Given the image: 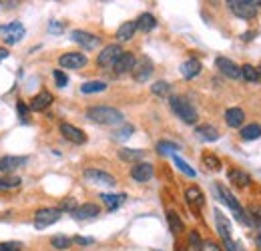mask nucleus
<instances>
[{
  "label": "nucleus",
  "mask_w": 261,
  "mask_h": 251,
  "mask_svg": "<svg viewBox=\"0 0 261 251\" xmlns=\"http://www.w3.org/2000/svg\"><path fill=\"white\" fill-rule=\"evenodd\" d=\"M87 119L96 123V125H123V113L119 109H113V107H90L87 111Z\"/></svg>",
  "instance_id": "1"
},
{
  "label": "nucleus",
  "mask_w": 261,
  "mask_h": 251,
  "mask_svg": "<svg viewBox=\"0 0 261 251\" xmlns=\"http://www.w3.org/2000/svg\"><path fill=\"white\" fill-rule=\"evenodd\" d=\"M169 105H171V111L187 125H195L199 115H197V109L193 107V103L185 96H171L169 98Z\"/></svg>",
  "instance_id": "2"
},
{
  "label": "nucleus",
  "mask_w": 261,
  "mask_h": 251,
  "mask_svg": "<svg viewBox=\"0 0 261 251\" xmlns=\"http://www.w3.org/2000/svg\"><path fill=\"white\" fill-rule=\"evenodd\" d=\"M215 191H217L219 199H221L223 203L233 211V215H235V219H237L239 223H243V225H249V223H251V219L245 215V211H243V207L239 205V201L235 199V195H233L223 183H217V185H215Z\"/></svg>",
  "instance_id": "3"
},
{
  "label": "nucleus",
  "mask_w": 261,
  "mask_h": 251,
  "mask_svg": "<svg viewBox=\"0 0 261 251\" xmlns=\"http://www.w3.org/2000/svg\"><path fill=\"white\" fill-rule=\"evenodd\" d=\"M261 2H255V0H229V2H227L231 12L235 16H239V18H245V20L257 16V6Z\"/></svg>",
  "instance_id": "4"
},
{
  "label": "nucleus",
  "mask_w": 261,
  "mask_h": 251,
  "mask_svg": "<svg viewBox=\"0 0 261 251\" xmlns=\"http://www.w3.org/2000/svg\"><path fill=\"white\" fill-rule=\"evenodd\" d=\"M61 219V209L57 207H42L34 213V227L36 229H46L52 223H57Z\"/></svg>",
  "instance_id": "5"
},
{
  "label": "nucleus",
  "mask_w": 261,
  "mask_h": 251,
  "mask_svg": "<svg viewBox=\"0 0 261 251\" xmlns=\"http://www.w3.org/2000/svg\"><path fill=\"white\" fill-rule=\"evenodd\" d=\"M215 225H217V231H219V235H221V239H223L225 249H227V251H235V241H233V237H231L229 219H227L219 209H215Z\"/></svg>",
  "instance_id": "6"
},
{
  "label": "nucleus",
  "mask_w": 261,
  "mask_h": 251,
  "mask_svg": "<svg viewBox=\"0 0 261 251\" xmlns=\"http://www.w3.org/2000/svg\"><path fill=\"white\" fill-rule=\"evenodd\" d=\"M123 53H125V50L121 48V44H109V46H104V48L100 50V55L96 57V65H98V67H104V69L113 67Z\"/></svg>",
  "instance_id": "7"
},
{
  "label": "nucleus",
  "mask_w": 261,
  "mask_h": 251,
  "mask_svg": "<svg viewBox=\"0 0 261 251\" xmlns=\"http://www.w3.org/2000/svg\"><path fill=\"white\" fill-rule=\"evenodd\" d=\"M153 71H155V67H153V61L149 59V57H141L137 63H135V67H133V79L137 81V83H145V81H149V77L153 75Z\"/></svg>",
  "instance_id": "8"
},
{
  "label": "nucleus",
  "mask_w": 261,
  "mask_h": 251,
  "mask_svg": "<svg viewBox=\"0 0 261 251\" xmlns=\"http://www.w3.org/2000/svg\"><path fill=\"white\" fill-rule=\"evenodd\" d=\"M83 175H85L87 181H90V183H94V185H109V187L117 185V179H115L111 173L100 171V169H85Z\"/></svg>",
  "instance_id": "9"
},
{
  "label": "nucleus",
  "mask_w": 261,
  "mask_h": 251,
  "mask_svg": "<svg viewBox=\"0 0 261 251\" xmlns=\"http://www.w3.org/2000/svg\"><path fill=\"white\" fill-rule=\"evenodd\" d=\"M71 38H73L77 44H81L83 48H87V50H92V48H96V46L100 44V38H98L96 34L87 32V30H73V32H71Z\"/></svg>",
  "instance_id": "10"
},
{
  "label": "nucleus",
  "mask_w": 261,
  "mask_h": 251,
  "mask_svg": "<svg viewBox=\"0 0 261 251\" xmlns=\"http://www.w3.org/2000/svg\"><path fill=\"white\" fill-rule=\"evenodd\" d=\"M0 32H4V42L6 44H16L24 36V26H22V22L14 20L8 26H0Z\"/></svg>",
  "instance_id": "11"
},
{
  "label": "nucleus",
  "mask_w": 261,
  "mask_h": 251,
  "mask_svg": "<svg viewBox=\"0 0 261 251\" xmlns=\"http://www.w3.org/2000/svg\"><path fill=\"white\" fill-rule=\"evenodd\" d=\"M59 65L63 69H83L87 65V57L83 53H65L61 55Z\"/></svg>",
  "instance_id": "12"
},
{
  "label": "nucleus",
  "mask_w": 261,
  "mask_h": 251,
  "mask_svg": "<svg viewBox=\"0 0 261 251\" xmlns=\"http://www.w3.org/2000/svg\"><path fill=\"white\" fill-rule=\"evenodd\" d=\"M61 135H63L67 141L75 143V145H83V143L87 141L85 131H81L79 127H75V125H71V123H63V125H61Z\"/></svg>",
  "instance_id": "13"
},
{
  "label": "nucleus",
  "mask_w": 261,
  "mask_h": 251,
  "mask_svg": "<svg viewBox=\"0 0 261 251\" xmlns=\"http://www.w3.org/2000/svg\"><path fill=\"white\" fill-rule=\"evenodd\" d=\"M28 163V157H16V155H4L0 157V173H12L18 167H24Z\"/></svg>",
  "instance_id": "14"
},
{
  "label": "nucleus",
  "mask_w": 261,
  "mask_h": 251,
  "mask_svg": "<svg viewBox=\"0 0 261 251\" xmlns=\"http://www.w3.org/2000/svg\"><path fill=\"white\" fill-rule=\"evenodd\" d=\"M215 67L225 75V77H229V79H239L241 77V71H239V67L231 61V59H225V57H217L215 59Z\"/></svg>",
  "instance_id": "15"
},
{
  "label": "nucleus",
  "mask_w": 261,
  "mask_h": 251,
  "mask_svg": "<svg viewBox=\"0 0 261 251\" xmlns=\"http://www.w3.org/2000/svg\"><path fill=\"white\" fill-rule=\"evenodd\" d=\"M185 199H187V203L193 209H201L205 205V195H203V191L197 185H191V187L185 189Z\"/></svg>",
  "instance_id": "16"
},
{
  "label": "nucleus",
  "mask_w": 261,
  "mask_h": 251,
  "mask_svg": "<svg viewBox=\"0 0 261 251\" xmlns=\"http://www.w3.org/2000/svg\"><path fill=\"white\" fill-rule=\"evenodd\" d=\"M52 100H55V98H52V94H50L48 90H40L36 96H32V100L28 103V109H30V111H36V113H38V111H44V109L50 107Z\"/></svg>",
  "instance_id": "17"
},
{
  "label": "nucleus",
  "mask_w": 261,
  "mask_h": 251,
  "mask_svg": "<svg viewBox=\"0 0 261 251\" xmlns=\"http://www.w3.org/2000/svg\"><path fill=\"white\" fill-rule=\"evenodd\" d=\"M153 173H155V169H153L151 163H137L131 169V177L139 183H147L149 179H153Z\"/></svg>",
  "instance_id": "18"
},
{
  "label": "nucleus",
  "mask_w": 261,
  "mask_h": 251,
  "mask_svg": "<svg viewBox=\"0 0 261 251\" xmlns=\"http://www.w3.org/2000/svg\"><path fill=\"white\" fill-rule=\"evenodd\" d=\"M135 63H137V59H135L133 53H123V55L117 59V63L113 65V69H115L117 75H125V73H129V71H133Z\"/></svg>",
  "instance_id": "19"
},
{
  "label": "nucleus",
  "mask_w": 261,
  "mask_h": 251,
  "mask_svg": "<svg viewBox=\"0 0 261 251\" xmlns=\"http://www.w3.org/2000/svg\"><path fill=\"white\" fill-rule=\"evenodd\" d=\"M195 135H197L199 141H207V143H213V141L219 139V131L213 125H197Z\"/></svg>",
  "instance_id": "20"
},
{
  "label": "nucleus",
  "mask_w": 261,
  "mask_h": 251,
  "mask_svg": "<svg viewBox=\"0 0 261 251\" xmlns=\"http://www.w3.org/2000/svg\"><path fill=\"white\" fill-rule=\"evenodd\" d=\"M201 71H203V65H201V61H197V59H187V61L181 65V75H183L187 81L195 79Z\"/></svg>",
  "instance_id": "21"
},
{
  "label": "nucleus",
  "mask_w": 261,
  "mask_h": 251,
  "mask_svg": "<svg viewBox=\"0 0 261 251\" xmlns=\"http://www.w3.org/2000/svg\"><path fill=\"white\" fill-rule=\"evenodd\" d=\"M243 121H245V113H243V109H239V107H231V109L225 111V123H227L231 129H239V127L243 125Z\"/></svg>",
  "instance_id": "22"
},
{
  "label": "nucleus",
  "mask_w": 261,
  "mask_h": 251,
  "mask_svg": "<svg viewBox=\"0 0 261 251\" xmlns=\"http://www.w3.org/2000/svg\"><path fill=\"white\" fill-rule=\"evenodd\" d=\"M100 213V209H98V205H94V203H85V205H79L75 211H73V217L75 219H92V217H96Z\"/></svg>",
  "instance_id": "23"
},
{
  "label": "nucleus",
  "mask_w": 261,
  "mask_h": 251,
  "mask_svg": "<svg viewBox=\"0 0 261 251\" xmlns=\"http://www.w3.org/2000/svg\"><path fill=\"white\" fill-rule=\"evenodd\" d=\"M145 157V151H139V149H121L119 151V159L121 161H127V163H141V159Z\"/></svg>",
  "instance_id": "24"
},
{
  "label": "nucleus",
  "mask_w": 261,
  "mask_h": 251,
  "mask_svg": "<svg viewBox=\"0 0 261 251\" xmlns=\"http://www.w3.org/2000/svg\"><path fill=\"white\" fill-rule=\"evenodd\" d=\"M135 30H137V22H133V20L123 22V24L119 26V30H117V40H119V42H127V40H131L133 34H135Z\"/></svg>",
  "instance_id": "25"
},
{
  "label": "nucleus",
  "mask_w": 261,
  "mask_h": 251,
  "mask_svg": "<svg viewBox=\"0 0 261 251\" xmlns=\"http://www.w3.org/2000/svg\"><path fill=\"white\" fill-rule=\"evenodd\" d=\"M227 177H229V181H231L235 187H247V185L251 183V177H249L247 173L239 171V169H231V171L227 173Z\"/></svg>",
  "instance_id": "26"
},
{
  "label": "nucleus",
  "mask_w": 261,
  "mask_h": 251,
  "mask_svg": "<svg viewBox=\"0 0 261 251\" xmlns=\"http://www.w3.org/2000/svg\"><path fill=\"white\" fill-rule=\"evenodd\" d=\"M100 199H102V203L107 205L111 211H115L119 205H123V201L127 199V195H111V193H102Z\"/></svg>",
  "instance_id": "27"
},
{
  "label": "nucleus",
  "mask_w": 261,
  "mask_h": 251,
  "mask_svg": "<svg viewBox=\"0 0 261 251\" xmlns=\"http://www.w3.org/2000/svg\"><path fill=\"white\" fill-rule=\"evenodd\" d=\"M155 26H157V20H155V16L151 12H143L139 16V20H137V28L143 30V32H151Z\"/></svg>",
  "instance_id": "28"
},
{
  "label": "nucleus",
  "mask_w": 261,
  "mask_h": 251,
  "mask_svg": "<svg viewBox=\"0 0 261 251\" xmlns=\"http://www.w3.org/2000/svg\"><path fill=\"white\" fill-rule=\"evenodd\" d=\"M259 137H261V125H257V123L245 125V127L241 129V139H243V141H255V139H259Z\"/></svg>",
  "instance_id": "29"
},
{
  "label": "nucleus",
  "mask_w": 261,
  "mask_h": 251,
  "mask_svg": "<svg viewBox=\"0 0 261 251\" xmlns=\"http://www.w3.org/2000/svg\"><path fill=\"white\" fill-rule=\"evenodd\" d=\"M102 90H107V83H102V81H88L81 86L83 94H92V92H102Z\"/></svg>",
  "instance_id": "30"
},
{
  "label": "nucleus",
  "mask_w": 261,
  "mask_h": 251,
  "mask_svg": "<svg viewBox=\"0 0 261 251\" xmlns=\"http://www.w3.org/2000/svg\"><path fill=\"white\" fill-rule=\"evenodd\" d=\"M167 221H169V227H171V231H173L175 235H179L181 231H185V223L181 221V217H179L175 211H169V213H167Z\"/></svg>",
  "instance_id": "31"
},
{
  "label": "nucleus",
  "mask_w": 261,
  "mask_h": 251,
  "mask_svg": "<svg viewBox=\"0 0 261 251\" xmlns=\"http://www.w3.org/2000/svg\"><path fill=\"white\" fill-rule=\"evenodd\" d=\"M201 161H203L205 169H209V171H219V169H221V161H219V157L213 155V153H205V155L201 157Z\"/></svg>",
  "instance_id": "32"
},
{
  "label": "nucleus",
  "mask_w": 261,
  "mask_h": 251,
  "mask_svg": "<svg viewBox=\"0 0 261 251\" xmlns=\"http://www.w3.org/2000/svg\"><path fill=\"white\" fill-rule=\"evenodd\" d=\"M22 183L20 177L16 175H6V177H0V191H8V189H16Z\"/></svg>",
  "instance_id": "33"
},
{
  "label": "nucleus",
  "mask_w": 261,
  "mask_h": 251,
  "mask_svg": "<svg viewBox=\"0 0 261 251\" xmlns=\"http://www.w3.org/2000/svg\"><path fill=\"white\" fill-rule=\"evenodd\" d=\"M181 147L177 143H171V141H159L157 143V151H159L161 155H175Z\"/></svg>",
  "instance_id": "34"
},
{
  "label": "nucleus",
  "mask_w": 261,
  "mask_h": 251,
  "mask_svg": "<svg viewBox=\"0 0 261 251\" xmlns=\"http://www.w3.org/2000/svg\"><path fill=\"white\" fill-rule=\"evenodd\" d=\"M151 92L157 94V96H169L171 94V84L167 81H157V83H153Z\"/></svg>",
  "instance_id": "35"
},
{
  "label": "nucleus",
  "mask_w": 261,
  "mask_h": 251,
  "mask_svg": "<svg viewBox=\"0 0 261 251\" xmlns=\"http://www.w3.org/2000/svg\"><path fill=\"white\" fill-rule=\"evenodd\" d=\"M50 245L57 247V249H69L73 245V239L67 237V235H55V237L50 239Z\"/></svg>",
  "instance_id": "36"
},
{
  "label": "nucleus",
  "mask_w": 261,
  "mask_h": 251,
  "mask_svg": "<svg viewBox=\"0 0 261 251\" xmlns=\"http://www.w3.org/2000/svg\"><path fill=\"white\" fill-rule=\"evenodd\" d=\"M239 71H241V77H243L245 81H249V83H255V81H259V77H257V71H255V67H253V65H243Z\"/></svg>",
  "instance_id": "37"
},
{
  "label": "nucleus",
  "mask_w": 261,
  "mask_h": 251,
  "mask_svg": "<svg viewBox=\"0 0 261 251\" xmlns=\"http://www.w3.org/2000/svg\"><path fill=\"white\" fill-rule=\"evenodd\" d=\"M173 161H175V165L179 167V171H183L187 177H195V175H197V173H195V169H191V167H189V163H185L181 157L173 155Z\"/></svg>",
  "instance_id": "38"
},
{
  "label": "nucleus",
  "mask_w": 261,
  "mask_h": 251,
  "mask_svg": "<svg viewBox=\"0 0 261 251\" xmlns=\"http://www.w3.org/2000/svg\"><path fill=\"white\" fill-rule=\"evenodd\" d=\"M133 131H135V129H133V125H125V123H123V125H121V129H117L113 135H115V139L125 141V139H129V137L133 135Z\"/></svg>",
  "instance_id": "39"
},
{
  "label": "nucleus",
  "mask_w": 261,
  "mask_h": 251,
  "mask_svg": "<svg viewBox=\"0 0 261 251\" xmlns=\"http://www.w3.org/2000/svg\"><path fill=\"white\" fill-rule=\"evenodd\" d=\"M52 77H55V83H57L59 88H65L69 84V77L63 71H52Z\"/></svg>",
  "instance_id": "40"
},
{
  "label": "nucleus",
  "mask_w": 261,
  "mask_h": 251,
  "mask_svg": "<svg viewBox=\"0 0 261 251\" xmlns=\"http://www.w3.org/2000/svg\"><path fill=\"white\" fill-rule=\"evenodd\" d=\"M16 111H18V119L22 121V123H26L28 121V105H24V100H18L16 103Z\"/></svg>",
  "instance_id": "41"
},
{
  "label": "nucleus",
  "mask_w": 261,
  "mask_h": 251,
  "mask_svg": "<svg viewBox=\"0 0 261 251\" xmlns=\"http://www.w3.org/2000/svg\"><path fill=\"white\" fill-rule=\"evenodd\" d=\"M22 245L18 241H4V243H0V251H20Z\"/></svg>",
  "instance_id": "42"
},
{
  "label": "nucleus",
  "mask_w": 261,
  "mask_h": 251,
  "mask_svg": "<svg viewBox=\"0 0 261 251\" xmlns=\"http://www.w3.org/2000/svg\"><path fill=\"white\" fill-rule=\"evenodd\" d=\"M189 245H191L195 251H199V247L203 245V241H201V237H199L197 231H191V233H189Z\"/></svg>",
  "instance_id": "43"
},
{
  "label": "nucleus",
  "mask_w": 261,
  "mask_h": 251,
  "mask_svg": "<svg viewBox=\"0 0 261 251\" xmlns=\"http://www.w3.org/2000/svg\"><path fill=\"white\" fill-rule=\"evenodd\" d=\"M59 209H61V213H63V211H71V213H73V211L77 209V201H75V199H65Z\"/></svg>",
  "instance_id": "44"
},
{
  "label": "nucleus",
  "mask_w": 261,
  "mask_h": 251,
  "mask_svg": "<svg viewBox=\"0 0 261 251\" xmlns=\"http://www.w3.org/2000/svg\"><path fill=\"white\" fill-rule=\"evenodd\" d=\"M199 251H221V247L213 241H203V245L199 247Z\"/></svg>",
  "instance_id": "45"
},
{
  "label": "nucleus",
  "mask_w": 261,
  "mask_h": 251,
  "mask_svg": "<svg viewBox=\"0 0 261 251\" xmlns=\"http://www.w3.org/2000/svg\"><path fill=\"white\" fill-rule=\"evenodd\" d=\"M48 32H52V34H59V32H63V24L61 22H57V20H52L50 24H48Z\"/></svg>",
  "instance_id": "46"
},
{
  "label": "nucleus",
  "mask_w": 261,
  "mask_h": 251,
  "mask_svg": "<svg viewBox=\"0 0 261 251\" xmlns=\"http://www.w3.org/2000/svg\"><path fill=\"white\" fill-rule=\"evenodd\" d=\"M73 241L79 243V245H90L94 239H90V237H73Z\"/></svg>",
  "instance_id": "47"
},
{
  "label": "nucleus",
  "mask_w": 261,
  "mask_h": 251,
  "mask_svg": "<svg viewBox=\"0 0 261 251\" xmlns=\"http://www.w3.org/2000/svg\"><path fill=\"white\" fill-rule=\"evenodd\" d=\"M249 213H251L255 219H261V205H251V207H249Z\"/></svg>",
  "instance_id": "48"
},
{
  "label": "nucleus",
  "mask_w": 261,
  "mask_h": 251,
  "mask_svg": "<svg viewBox=\"0 0 261 251\" xmlns=\"http://www.w3.org/2000/svg\"><path fill=\"white\" fill-rule=\"evenodd\" d=\"M4 59H8V48L0 46V61H4Z\"/></svg>",
  "instance_id": "49"
},
{
  "label": "nucleus",
  "mask_w": 261,
  "mask_h": 251,
  "mask_svg": "<svg viewBox=\"0 0 261 251\" xmlns=\"http://www.w3.org/2000/svg\"><path fill=\"white\" fill-rule=\"evenodd\" d=\"M255 245H257V251H261V229H259V233L255 237Z\"/></svg>",
  "instance_id": "50"
},
{
  "label": "nucleus",
  "mask_w": 261,
  "mask_h": 251,
  "mask_svg": "<svg viewBox=\"0 0 261 251\" xmlns=\"http://www.w3.org/2000/svg\"><path fill=\"white\" fill-rule=\"evenodd\" d=\"M235 251H245V247H243L241 241H235Z\"/></svg>",
  "instance_id": "51"
},
{
  "label": "nucleus",
  "mask_w": 261,
  "mask_h": 251,
  "mask_svg": "<svg viewBox=\"0 0 261 251\" xmlns=\"http://www.w3.org/2000/svg\"><path fill=\"white\" fill-rule=\"evenodd\" d=\"M255 71H257V77H259V79H261V65H259V67H257V69H255Z\"/></svg>",
  "instance_id": "52"
}]
</instances>
